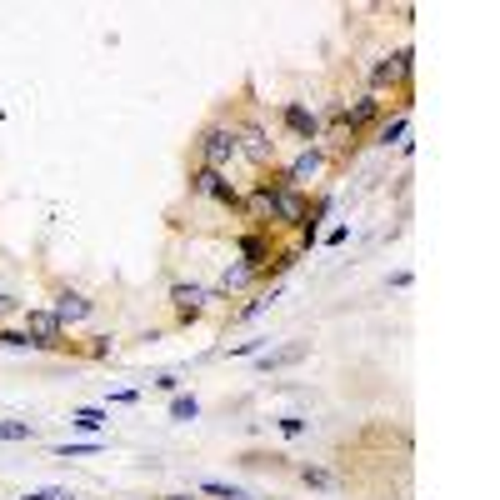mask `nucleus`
<instances>
[{
  "mask_svg": "<svg viewBox=\"0 0 500 500\" xmlns=\"http://www.w3.org/2000/svg\"><path fill=\"white\" fill-rule=\"evenodd\" d=\"M21 500H70L66 486H41V490H25Z\"/></svg>",
  "mask_w": 500,
  "mask_h": 500,
  "instance_id": "22",
  "label": "nucleus"
},
{
  "mask_svg": "<svg viewBox=\"0 0 500 500\" xmlns=\"http://www.w3.org/2000/svg\"><path fill=\"white\" fill-rule=\"evenodd\" d=\"M295 360H305V346H285L275 356H261V370H281V366H295Z\"/></svg>",
  "mask_w": 500,
  "mask_h": 500,
  "instance_id": "19",
  "label": "nucleus"
},
{
  "mask_svg": "<svg viewBox=\"0 0 500 500\" xmlns=\"http://www.w3.org/2000/svg\"><path fill=\"white\" fill-rule=\"evenodd\" d=\"M275 301H281V285H271V291H261V295H255L250 305H240V310H236V320H255V316H265V310H271Z\"/></svg>",
  "mask_w": 500,
  "mask_h": 500,
  "instance_id": "16",
  "label": "nucleus"
},
{
  "mask_svg": "<svg viewBox=\"0 0 500 500\" xmlns=\"http://www.w3.org/2000/svg\"><path fill=\"white\" fill-rule=\"evenodd\" d=\"M0 346H11V350H35L31 336H25L21 326H0Z\"/></svg>",
  "mask_w": 500,
  "mask_h": 500,
  "instance_id": "21",
  "label": "nucleus"
},
{
  "mask_svg": "<svg viewBox=\"0 0 500 500\" xmlns=\"http://www.w3.org/2000/svg\"><path fill=\"white\" fill-rule=\"evenodd\" d=\"M11 310H15V301H11L5 291H0V326H5V316H11Z\"/></svg>",
  "mask_w": 500,
  "mask_h": 500,
  "instance_id": "28",
  "label": "nucleus"
},
{
  "mask_svg": "<svg viewBox=\"0 0 500 500\" xmlns=\"http://www.w3.org/2000/svg\"><path fill=\"white\" fill-rule=\"evenodd\" d=\"M255 281H261V275L250 271V265L230 261V265H226V275H220V285H216V291H220V295H236V291H250V285H255Z\"/></svg>",
  "mask_w": 500,
  "mask_h": 500,
  "instance_id": "13",
  "label": "nucleus"
},
{
  "mask_svg": "<svg viewBox=\"0 0 500 500\" xmlns=\"http://www.w3.org/2000/svg\"><path fill=\"white\" fill-rule=\"evenodd\" d=\"M200 490H206V495H216V500H245V490L226 486V480H200Z\"/></svg>",
  "mask_w": 500,
  "mask_h": 500,
  "instance_id": "20",
  "label": "nucleus"
},
{
  "mask_svg": "<svg viewBox=\"0 0 500 500\" xmlns=\"http://www.w3.org/2000/svg\"><path fill=\"white\" fill-rule=\"evenodd\" d=\"M210 301H226L216 285H190V281H175L171 285V305H181V320H196Z\"/></svg>",
  "mask_w": 500,
  "mask_h": 500,
  "instance_id": "7",
  "label": "nucleus"
},
{
  "mask_svg": "<svg viewBox=\"0 0 500 500\" xmlns=\"http://www.w3.org/2000/svg\"><path fill=\"white\" fill-rule=\"evenodd\" d=\"M375 120H381V96H370V90L356 100V106H340V110H336V125H346L350 135H356V131H370Z\"/></svg>",
  "mask_w": 500,
  "mask_h": 500,
  "instance_id": "10",
  "label": "nucleus"
},
{
  "mask_svg": "<svg viewBox=\"0 0 500 500\" xmlns=\"http://www.w3.org/2000/svg\"><path fill=\"white\" fill-rule=\"evenodd\" d=\"M165 500H190V495H165Z\"/></svg>",
  "mask_w": 500,
  "mask_h": 500,
  "instance_id": "29",
  "label": "nucleus"
},
{
  "mask_svg": "<svg viewBox=\"0 0 500 500\" xmlns=\"http://www.w3.org/2000/svg\"><path fill=\"white\" fill-rule=\"evenodd\" d=\"M196 155H200V165H206V171H220L226 175L230 165L240 161V145H236V125H206V131H200V141H196Z\"/></svg>",
  "mask_w": 500,
  "mask_h": 500,
  "instance_id": "2",
  "label": "nucleus"
},
{
  "mask_svg": "<svg viewBox=\"0 0 500 500\" xmlns=\"http://www.w3.org/2000/svg\"><path fill=\"white\" fill-rule=\"evenodd\" d=\"M90 356H96V360L116 356V340H110V336H96V346H90Z\"/></svg>",
  "mask_w": 500,
  "mask_h": 500,
  "instance_id": "27",
  "label": "nucleus"
},
{
  "mask_svg": "<svg viewBox=\"0 0 500 500\" xmlns=\"http://www.w3.org/2000/svg\"><path fill=\"white\" fill-rule=\"evenodd\" d=\"M21 330L31 336L35 350H60L66 346V326L51 316V305H31V310H21Z\"/></svg>",
  "mask_w": 500,
  "mask_h": 500,
  "instance_id": "3",
  "label": "nucleus"
},
{
  "mask_svg": "<svg viewBox=\"0 0 500 500\" xmlns=\"http://www.w3.org/2000/svg\"><path fill=\"white\" fill-rule=\"evenodd\" d=\"M155 391H165V395H181V375H171V370H165V375H155Z\"/></svg>",
  "mask_w": 500,
  "mask_h": 500,
  "instance_id": "26",
  "label": "nucleus"
},
{
  "mask_svg": "<svg viewBox=\"0 0 500 500\" xmlns=\"http://www.w3.org/2000/svg\"><path fill=\"white\" fill-rule=\"evenodd\" d=\"M236 250H240V265L265 275V265H271V236H265V230H245V236L236 240Z\"/></svg>",
  "mask_w": 500,
  "mask_h": 500,
  "instance_id": "11",
  "label": "nucleus"
},
{
  "mask_svg": "<svg viewBox=\"0 0 500 500\" xmlns=\"http://www.w3.org/2000/svg\"><path fill=\"white\" fill-rule=\"evenodd\" d=\"M326 165H330V155L320 151V145H301V155L281 171V181L291 185V190H305V185H316L320 175H326Z\"/></svg>",
  "mask_w": 500,
  "mask_h": 500,
  "instance_id": "4",
  "label": "nucleus"
},
{
  "mask_svg": "<svg viewBox=\"0 0 500 500\" xmlns=\"http://www.w3.org/2000/svg\"><path fill=\"white\" fill-rule=\"evenodd\" d=\"M261 350H265V340H240L230 356H236V360H250V356H261Z\"/></svg>",
  "mask_w": 500,
  "mask_h": 500,
  "instance_id": "24",
  "label": "nucleus"
},
{
  "mask_svg": "<svg viewBox=\"0 0 500 500\" xmlns=\"http://www.w3.org/2000/svg\"><path fill=\"white\" fill-rule=\"evenodd\" d=\"M236 145H240V155H245L250 165H271L275 161V141H271V131H265L261 120H240Z\"/></svg>",
  "mask_w": 500,
  "mask_h": 500,
  "instance_id": "5",
  "label": "nucleus"
},
{
  "mask_svg": "<svg viewBox=\"0 0 500 500\" xmlns=\"http://www.w3.org/2000/svg\"><path fill=\"white\" fill-rule=\"evenodd\" d=\"M100 450H106V440H66V446H55V460H86Z\"/></svg>",
  "mask_w": 500,
  "mask_h": 500,
  "instance_id": "15",
  "label": "nucleus"
},
{
  "mask_svg": "<svg viewBox=\"0 0 500 500\" xmlns=\"http://www.w3.org/2000/svg\"><path fill=\"white\" fill-rule=\"evenodd\" d=\"M70 431L100 435V431H106V405H76V411H70Z\"/></svg>",
  "mask_w": 500,
  "mask_h": 500,
  "instance_id": "12",
  "label": "nucleus"
},
{
  "mask_svg": "<svg viewBox=\"0 0 500 500\" xmlns=\"http://www.w3.org/2000/svg\"><path fill=\"white\" fill-rule=\"evenodd\" d=\"M411 80H415V51L401 45L395 55H385V60L370 66V96H381V90H401V96H411Z\"/></svg>",
  "mask_w": 500,
  "mask_h": 500,
  "instance_id": "1",
  "label": "nucleus"
},
{
  "mask_svg": "<svg viewBox=\"0 0 500 500\" xmlns=\"http://www.w3.org/2000/svg\"><path fill=\"white\" fill-rule=\"evenodd\" d=\"M301 480H305V486H320V490L330 486V476H326L320 466H301Z\"/></svg>",
  "mask_w": 500,
  "mask_h": 500,
  "instance_id": "23",
  "label": "nucleus"
},
{
  "mask_svg": "<svg viewBox=\"0 0 500 500\" xmlns=\"http://www.w3.org/2000/svg\"><path fill=\"white\" fill-rule=\"evenodd\" d=\"M281 120H285V131H291L301 145H320V135H326V125H320V116H316V110H305L301 100H291V106L281 110Z\"/></svg>",
  "mask_w": 500,
  "mask_h": 500,
  "instance_id": "9",
  "label": "nucleus"
},
{
  "mask_svg": "<svg viewBox=\"0 0 500 500\" xmlns=\"http://www.w3.org/2000/svg\"><path fill=\"white\" fill-rule=\"evenodd\" d=\"M171 421H181V425L200 421V401H196V395H175V401H171Z\"/></svg>",
  "mask_w": 500,
  "mask_h": 500,
  "instance_id": "17",
  "label": "nucleus"
},
{
  "mask_svg": "<svg viewBox=\"0 0 500 500\" xmlns=\"http://www.w3.org/2000/svg\"><path fill=\"white\" fill-rule=\"evenodd\" d=\"M405 131H411V116H395L375 125V145H405Z\"/></svg>",
  "mask_w": 500,
  "mask_h": 500,
  "instance_id": "14",
  "label": "nucleus"
},
{
  "mask_svg": "<svg viewBox=\"0 0 500 500\" xmlns=\"http://www.w3.org/2000/svg\"><path fill=\"white\" fill-rule=\"evenodd\" d=\"M190 190H196V196L220 200V206H230V210H240V206H245V196H240L236 185H230L220 171H206V165H196V171H190Z\"/></svg>",
  "mask_w": 500,
  "mask_h": 500,
  "instance_id": "6",
  "label": "nucleus"
},
{
  "mask_svg": "<svg viewBox=\"0 0 500 500\" xmlns=\"http://www.w3.org/2000/svg\"><path fill=\"white\" fill-rule=\"evenodd\" d=\"M51 316L60 320V326H86L90 316H96V301H86V295L80 291H70V285H60V291H55V305H51Z\"/></svg>",
  "mask_w": 500,
  "mask_h": 500,
  "instance_id": "8",
  "label": "nucleus"
},
{
  "mask_svg": "<svg viewBox=\"0 0 500 500\" xmlns=\"http://www.w3.org/2000/svg\"><path fill=\"white\" fill-rule=\"evenodd\" d=\"M281 431L295 440V435H305V431H310V421H301V415H285V421H281Z\"/></svg>",
  "mask_w": 500,
  "mask_h": 500,
  "instance_id": "25",
  "label": "nucleus"
},
{
  "mask_svg": "<svg viewBox=\"0 0 500 500\" xmlns=\"http://www.w3.org/2000/svg\"><path fill=\"white\" fill-rule=\"evenodd\" d=\"M0 440H11V446L35 440V425H31V421H0Z\"/></svg>",
  "mask_w": 500,
  "mask_h": 500,
  "instance_id": "18",
  "label": "nucleus"
}]
</instances>
